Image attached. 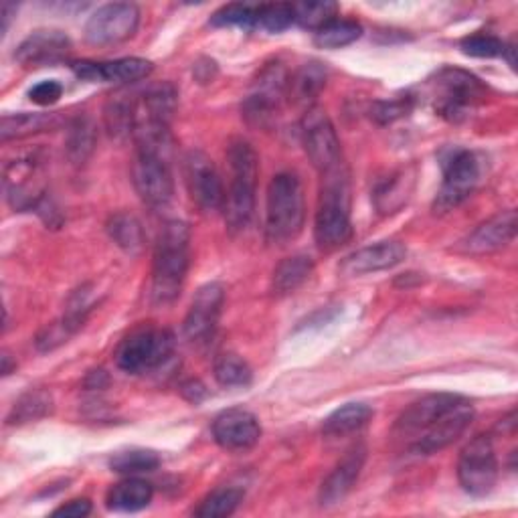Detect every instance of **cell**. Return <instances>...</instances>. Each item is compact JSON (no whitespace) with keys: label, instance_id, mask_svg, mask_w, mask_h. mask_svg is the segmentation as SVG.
I'll return each mask as SVG.
<instances>
[{"label":"cell","instance_id":"obj_1","mask_svg":"<svg viewBox=\"0 0 518 518\" xmlns=\"http://www.w3.org/2000/svg\"><path fill=\"white\" fill-rule=\"evenodd\" d=\"M191 266V229L183 221H168L156 241L152 264V302L172 304L187 280Z\"/></svg>","mask_w":518,"mask_h":518},{"label":"cell","instance_id":"obj_2","mask_svg":"<svg viewBox=\"0 0 518 518\" xmlns=\"http://www.w3.org/2000/svg\"><path fill=\"white\" fill-rule=\"evenodd\" d=\"M314 237L318 247L324 251H334L344 243H349L353 237L349 177L344 164L328 172V175H322V193L316 211Z\"/></svg>","mask_w":518,"mask_h":518},{"label":"cell","instance_id":"obj_3","mask_svg":"<svg viewBox=\"0 0 518 518\" xmlns=\"http://www.w3.org/2000/svg\"><path fill=\"white\" fill-rule=\"evenodd\" d=\"M231 187L225 193V223L231 233H241L255 211V185L259 175L257 154L245 140H233L227 148Z\"/></svg>","mask_w":518,"mask_h":518},{"label":"cell","instance_id":"obj_4","mask_svg":"<svg viewBox=\"0 0 518 518\" xmlns=\"http://www.w3.org/2000/svg\"><path fill=\"white\" fill-rule=\"evenodd\" d=\"M306 219L302 183L292 172H280L268 187L266 231L270 241L286 243L300 235Z\"/></svg>","mask_w":518,"mask_h":518},{"label":"cell","instance_id":"obj_5","mask_svg":"<svg viewBox=\"0 0 518 518\" xmlns=\"http://www.w3.org/2000/svg\"><path fill=\"white\" fill-rule=\"evenodd\" d=\"M175 353V334L166 328H138L116 351V365L124 373L140 375L162 367Z\"/></svg>","mask_w":518,"mask_h":518},{"label":"cell","instance_id":"obj_6","mask_svg":"<svg viewBox=\"0 0 518 518\" xmlns=\"http://www.w3.org/2000/svg\"><path fill=\"white\" fill-rule=\"evenodd\" d=\"M290 77L280 63L268 65L259 73L251 94L243 102V118L257 128H266L278 116L282 100L288 96Z\"/></svg>","mask_w":518,"mask_h":518},{"label":"cell","instance_id":"obj_7","mask_svg":"<svg viewBox=\"0 0 518 518\" xmlns=\"http://www.w3.org/2000/svg\"><path fill=\"white\" fill-rule=\"evenodd\" d=\"M302 144L312 162V166L320 175L342 166V150L340 140L336 136L334 124L322 108H308L302 118Z\"/></svg>","mask_w":518,"mask_h":518},{"label":"cell","instance_id":"obj_8","mask_svg":"<svg viewBox=\"0 0 518 518\" xmlns=\"http://www.w3.org/2000/svg\"><path fill=\"white\" fill-rule=\"evenodd\" d=\"M5 193L15 211H31L45 199L43 160L35 154L15 158L5 166Z\"/></svg>","mask_w":518,"mask_h":518},{"label":"cell","instance_id":"obj_9","mask_svg":"<svg viewBox=\"0 0 518 518\" xmlns=\"http://www.w3.org/2000/svg\"><path fill=\"white\" fill-rule=\"evenodd\" d=\"M460 486L476 498L490 494L498 482V460L490 436L474 438L460 454Z\"/></svg>","mask_w":518,"mask_h":518},{"label":"cell","instance_id":"obj_10","mask_svg":"<svg viewBox=\"0 0 518 518\" xmlns=\"http://www.w3.org/2000/svg\"><path fill=\"white\" fill-rule=\"evenodd\" d=\"M132 183L140 199L152 209L166 207L175 197V179L168 158L152 152L138 150L132 164Z\"/></svg>","mask_w":518,"mask_h":518},{"label":"cell","instance_id":"obj_11","mask_svg":"<svg viewBox=\"0 0 518 518\" xmlns=\"http://www.w3.org/2000/svg\"><path fill=\"white\" fill-rule=\"evenodd\" d=\"M140 25V11L132 3L100 7L85 25V41L96 47H110L132 39Z\"/></svg>","mask_w":518,"mask_h":518},{"label":"cell","instance_id":"obj_12","mask_svg":"<svg viewBox=\"0 0 518 518\" xmlns=\"http://www.w3.org/2000/svg\"><path fill=\"white\" fill-rule=\"evenodd\" d=\"M436 88V110L450 122H460L462 118H466L484 92L482 83L462 69L440 71L436 79Z\"/></svg>","mask_w":518,"mask_h":518},{"label":"cell","instance_id":"obj_13","mask_svg":"<svg viewBox=\"0 0 518 518\" xmlns=\"http://www.w3.org/2000/svg\"><path fill=\"white\" fill-rule=\"evenodd\" d=\"M480 181V160L474 152L470 150H460L456 152L444 172V183L442 189L436 197L434 211L444 215L460 207L478 187Z\"/></svg>","mask_w":518,"mask_h":518},{"label":"cell","instance_id":"obj_14","mask_svg":"<svg viewBox=\"0 0 518 518\" xmlns=\"http://www.w3.org/2000/svg\"><path fill=\"white\" fill-rule=\"evenodd\" d=\"M185 183L193 203L205 211L213 213L225 205V187L213 160L201 152L191 150L185 156Z\"/></svg>","mask_w":518,"mask_h":518},{"label":"cell","instance_id":"obj_15","mask_svg":"<svg viewBox=\"0 0 518 518\" xmlns=\"http://www.w3.org/2000/svg\"><path fill=\"white\" fill-rule=\"evenodd\" d=\"M474 419V407L468 399H460L444 415H440L427 429L421 431L413 450L419 454H436L452 446Z\"/></svg>","mask_w":518,"mask_h":518},{"label":"cell","instance_id":"obj_16","mask_svg":"<svg viewBox=\"0 0 518 518\" xmlns=\"http://www.w3.org/2000/svg\"><path fill=\"white\" fill-rule=\"evenodd\" d=\"M223 302H225V290L221 284L211 282L199 288L183 324V332L187 340L201 344L215 334L221 318Z\"/></svg>","mask_w":518,"mask_h":518},{"label":"cell","instance_id":"obj_17","mask_svg":"<svg viewBox=\"0 0 518 518\" xmlns=\"http://www.w3.org/2000/svg\"><path fill=\"white\" fill-rule=\"evenodd\" d=\"M213 438L223 450L245 452L262 438V425L247 409H227L213 421Z\"/></svg>","mask_w":518,"mask_h":518},{"label":"cell","instance_id":"obj_18","mask_svg":"<svg viewBox=\"0 0 518 518\" xmlns=\"http://www.w3.org/2000/svg\"><path fill=\"white\" fill-rule=\"evenodd\" d=\"M407 255V247L401 241H379L375 245H367L347 255L340 264V274L347 278H357L365 274L385 272L399 266Z\"/></svg>","mask_w":518,"mask_h":518},{"label":"cell","instance_id":"obj_19","mask_svg":"<svg viewBox=\"0 0 518 518\" xmlns=\"http://www.w3.org/2000/svg\"><path fill=\"white\" fill-rule=\"evenodd\" d=\"M516 211L508 209L504 213L494 215L486 223L478 225L466 239H462L456 251L464 255H488L504 249L516 237Z\"/></svg>","mask_w":518,"mask_h":518},{"label":"cell","instance_id":"obj_20","mask_svg":"<svg viewBox=\"0 0 518 518\" xmlns=\"http://www.w3.org/2000/svg\"><path fill=\"white\" fill-rule=\"evenodd\" d=\"M71 53V39L63 31L43 29L29 35L15 51V59L23 67H45L65 61Z\"/></svg>","mask_w":518,"mask_h":518},{"label":"cell","instance_id":"obj_21","mask_svg":"<svg viewBox=\"0 0 518 518\" xmlns=\"http://www.w3.org/2000/svg\"><path fill=\"white\" fill-rule=\"evenodd\" d=\"M367 462V448L363 444L353 446L347 456H344L336 468L330 472V476L322 482L318 500L322 506H332L342 502L349 496V492L355 488L363 466Z\"/></svg>","mask_w":518,"mask_h":518},{"label":"cell","instance_id":"obj_22","mask_svg":"<svg viewBox=\"0 0 518 518\" xmlns=\"http://www.w3.org/2000/svg\"><path fill=\"white\" fill-rule=\"evenodd\" d=\"M77 77L88 81H110V83H134L146 79L152 73V63L140 57H124L108 63L77 61L71 63Z\"/></svg>","mask_w":518,"mask_h":518},{"label":"cell","instance_id":"obj_23","mask_svg":"<svg viewBox=\"0 0 518 518\" xmlns=\"http://www.w3.org/2000/svg\"><path fill=\"white\" fill-rule=\"evenodd\" d=\"M460 399H462L460 395H452V393L425 395L423 399L415 401L413 405H409L401 413L395 429L401 431V434H407V436L409 434H421L423 429H427L431 423H434L440 415H444Z\"/></svg>","mask_w":518,"mask_h":518},{"label":"cell","instance_id":"obj_24","mask_svg":"<svg viewBox=\"0 0 518 518\" xmlns=\"http://www.w3.org/2000/svg\"><path fill=\"white\" fill-rule=\"evenodd\" d=\"M373 417V409L367 403H347L332 411L322 425L326 438H342L363 429Z\"/></svg>","mask_w":518,"mask_h":518},{"label":"cell","instance_id":"obj_25","mask_svg":"<svg viewBox=\"0 0 518 518\" xmlns=\"http://www.w3.org/2000/svg\"><path fill=\"white\" fill-rule=\"evenodd\" d=\"M312 272H314V262H312L310 255L298 253V255L286 257L274 272L272 292L276 296L292 294L312 276Z\"/></svg>","mask_w":518,"mask_h":518},{"label":"cell","instance_id":"obj_26","mask_svg":"<svg viewBox=\"0 0 518 518\" xmlns=\"http://www.w3.org/2000/svg\"><path fill=\"white\" fill-rule=\"evenodd\" d=\"M152 496V484L140 478H128L108 492V508L116 512H138L152 502Z\"/></svg>","mask_w":518,"mask_h":518},{"label":"cell","instance_id":"obj_27","mask_svg":"<svg viewBox=\"0 0 518 518\" xmlns=\"http://www.w3.org/2000/svg\"><path fill=\"white\" fill-rule=\"evenodd\" d=\"M411 189H413V175L407 170L393 172V175L383 179L373 193L379 213L389 215L399 211L407 203Z\"/></svg>","mask_w":518,"mask_h":518},{"label":"cell","instance_id":"obj_28","mask_svg":"<svg viewBox=\"0 0 518 518\" xmlns=\"http://www.w3.org/2000/svg\"><path fill=\"white\" fill-rule=\"evenodd\" d=\"M96 148V124L88 116L75 118L67 128L65 152L71 164L81 166L88 162Z\"/></svg>","mask_w":518,"mask_h":518},{"label":"cell","instance_id":"obj_29","mask_svg":"<svg viewBox=\"0 0 518 518\" xmlns=\"http://www.w3.org/2000/svg\"><path fill=\"white\" fill-rule=\"evenodd\" d=\"M59 126V116L57 114H7L3 116V122H0V138L3 142L9 140H19V138H27L39 132H47L51 128Z\"/></svg>","mask_w":518,"mask_h":518},{"label":"cell","instance_id":"obj_30","mask_svg":"<svg viewBox=\"0 0 518 518\" xmlns=\"http://www.w3.org/2000/svg\"><path fill=\"white\" fill-rule=\"evenodd\" d=\"M177 90L172 83H158L150 88L142 98V110L144 120L158 122V124H170L172 114L177 110Z\"/></svg>","mask_w":518,"mask_h":518},{"label":"cell","instance_id":"obj_31","mask_svg":"<svg viewBox=\"0 0 518 518\" xmlns=\"http://www.w3.org/2000/svg\"><path fill=\"white\" fill-rule=\"evenodd\" d=\"M326 85V69L320 63H306L288 83V96L296 104H310Z\"/></svg>","mask_w":518,"mask_h":518},{"label":"cell","instance_id":"obj_32","mask_svg":"<svg viewBox=\"0 0 518 518\" xmlns=\"http://www.w3.org/2000/svg\"><path fill=\"white\" fill-rule=\"evenodd\" d=\"M108 235L110 239L124 249L130 255H138L144 247V229L140 225V221L130 215V213H116L110 217L108 225Z\"/></svg>","mask_w":518,"mask_h":518},{"label":"cell","instance_id":"obj_33","mask_svg":"<svg viewBox=\"0 0 518 518\" xmlns=\"http://www.w3.org/2000/svg\"><path fill=\"white\" fill-rule=\"evenodd\" d=\"M53 411V397L45 389H31L13 405L7 423L9 425H23L37 419L47 417Z\"/></svg>","mask_w":518,"mask_h":518},{"label":"cell","instance_id":"obj_34","mask_svg":"<svg viewBox=\"0 0 518 518\" xmlns=\"http://www.w3.org/2000/svg\"><path fill=\"white\" fill-rule=\"evenodd\" d=\"M363 37V27L351 19H334L314 33V43L320 49H342Z\"/></svg>","mask_w":518,"mask_h":518},{"label":"cell","instance_id":"obj_35","mask_svg":"<svg viewBox=\"0 0 518 518\" xmlns=\"http://www.w3.org/2000/svg\"><path fill=\"white\" fill-rule=\"evenodd\" d=\"M104 120L110 136L114 138H126L134 134L136 122H138V106L128 98H114L108 102L104 110Z\"/></svg>","mask_w":518,"mask_h":518},{"label":"cell","instance_id":"obj_36","mask_svg":"<svg viewBox=\"0 0 518 518\" xmlns=\"http://www.w3.org/2000/svg\"><path fill=\"white\" fill-rule=\"evenodd\" d=\"M215 379L221 387L235 389L247 387L253 379V373L245 359H241L235 353H225L215 361Z\"/></svg>","mask_w":518,"mask_h":518},{"label":"cell","instance_id":"obj_37","mask_svg":"<svg viewBox=\"0 0 518 518\" xmlns=\"http://www.w3.org/2000/svg\"><path fill=\"white\" fill-rule=\"evenodd\" d=\"M245 492L241 488H219L213 494H209L201 506L195 510L197 516L201 518H223L229 516L237 510V506L243 502Z\"/></svg>","mask_w":518,"mask_h":518},{"label":"cell","instance_id":"obj_38","mask_svg":"<svg viewBox=\"0 0 518 518\" xmlns=\"http://www.w3.org/2000/svg\"><path fill=\"white\" fill-rule=\"evenodd\" d=\"M160 466V456L152 450H128L120 452L110 460V468L118 474H142L154 472Z\"/></svg>","mask_w":518,"mask_h":518},{"label":"cell","instance_id":"obj_39","mask_svg":"<svg viewBox=\"0 0 518 518\" xmlns=\"http://www.w3.org/2000/svg\"><path fill=\"white\" fill-rule=\"evenodd\" d=\"M296 23L292 5H259L255 11V29H264L270 33H282Z\"/></svg>","mask_w":518,"mask_h":518},{"label":"cell","instance_id":"obj_40","mask_svg":"<svg viewBox=\"0 0 518 518\" xmlns=\"http://www.w3.org/2000/svg\"><path fill=\"white\" fill-rule=\"evenodd\" d=\"M292 7H294L296 23L304 29H312L314 33L326 23L334 21L338 15V5L328 3V0H324V3H300Z\"/></svg>","mask_w":518,"mask_h":518},{"label":"cell","instance_id":"obj_41","mask_svg":"<svg viewBox=\"0 0 518 518\" xmlns=\"http://www.w3.org/2000/svg\"><path fill=\"white\" fill-rule=\"evenodd\" d=\"M255 11L257 7H251V5H227L211 17V25L255 29Z\"/></svg>","mask_w":518,"mask_h":518},{"label":"cell","instance_id":"obj_42","mask_svg":"<svg viewBox=\"0 0 518 518\" xmlns=\"http://www.w3.org/2000/svg\"><path fill=\"white\" fill-rule=\"evenodd\" d=\"M462 51L468 57H478V59H492V57H502L506 43L500 41L494 35H486V33H478V35H470L460 43Z\"/></svg>","mask_w":518,"mask_h":518},{"label":"cell","instance_id":"obj_43","mask_svg":"<svg viewBox=\"0 0 518 518\" xmlns=\"http://www.w3.org/2000/svg\"><path fill=\"white\" fill-rule=\"evenodd\" d=\"M411 98H401V100H393V102H381L375 106L373 110V118L379 124H391L403 116H407L411 112Z\"/></svg>","mask_w":518,"mask_h":518},{"label":"cell","instance_id":"obj_44","mask_svg":"<svg viewBox=\"0 0 518 518\" xmlns=\"http://www.w3.org/2000/svg\"><path fill=\"white\" fill-rule=\"evenodd\" d=\"M63 96V85L59 81H41L29 90V100L37 106H53Z\"/></svg>","mask_w":518,"mask_h":518},{"label":"cell","instance_id":"obj_45","mask_svg":"<svg viewBox=\"0 0 518 518\" xmlns=\"http://www.w3.org/2000/svg\"><path fill=\"white\" fill-rule=\"evenodd\" d=\"M92 512V502L88 498H77L63 506H59L53 516H65V518H83Z\"/></svg>","mask_w":518,"mask_h":518},{"label":"cell","instance_id":"obj_46","mask_svg":"<svg viewBox=\"0 0 518 518\" xmlns=\"http://www.w3.org/2000/svg\"><path fill=\"white\" fill-rule=\"evenodd\" d=\"M181 395H183L189 403L199 405V403H203V401L209 397V391H207V387H205L201 381L189 379V381H185V383L181 385Z\"/></svg>","mask_w":518,"mask_h":518},{"label":"cell","instance_id":"obj_47","mask_svg":"<svg viewBox=\"0 0 518 518\" xmlns=\"http://www.w3.org/2000/svg\"><path fill=\"white\" fill-rule=\"evenodd\" d=\"M17 11V5H11V3H5L3 5V33H7L9 29V23H11V15Z\"/></svg>","mask_w":518,"mask_h":518},{"label":"cell","instance_id":"obj_48","mask_svg":"<svg viewBox=\"0 0 518 518\" xmlns=\"http://www.w3.org/2000/svg\"><path fill=\"white\" fill-rule=\"evenodd\" d=\"M13 369H17V365H13V363H11V357L5 353V355H3V375H5V377L11 375Z\"/></svg>","mask_w":518,"mask_h":518}]
</instances>
